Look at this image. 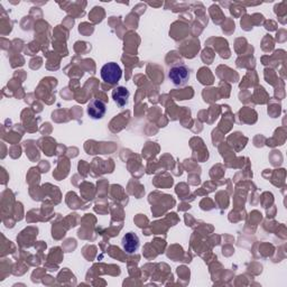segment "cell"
Returning a JSON list of instances; mask_svg holds the SVG:
<instances>
[{"mask_svg":"<svg viewBox=\"0 0 287 287\" xmlns=\"http://www.w3.org/2000/svg\"><path fill=\"white\" fill-rule=\"evenodd\" d=\"M129 95H131L129 90L127 88H124V86H118L117 89L112 91V99L120 108L124 107L128 104Z\"/></svg>","mask_w":287,"mask_h":287,"instance_id":"obj_5","label":"cell"},{"mask_svg":"<svg viewBox=\"0 0 287 287\" xmlns=\"http://www.w3.org/2000/svg\"><path fill=\"white\" fill-rule=\"evenodd\" d=\"M101 78L106 83L109 84H117L122 77V70L115 62H110L105 64L101 68Z\"/></svg>","mask_w":287,"mask_h":287,"instance_id":"obj_2","label":"cell"},{"mask_svg":"<svg viewBox=\"0 0 287 287\" xmlns=\"http://www.w3.org/2000/svg\"><path fill=\"white\" fill-rule=\"evenodd\" d=\"M169 79L176 86L185 85L189 80V69L184 63H175L169 70Z\"/></svg>","mask_w":287,"mask_h":287,"instance_id":"obj_1","label":"cell"},{"mask_svg":"<svg viewBox=\"0 0 287 287\" xmlns=\"http://www.w3.org/2000/svg\"><path fill=\"white\" fill-rule=\"evenodd\" d=\"M106 111H107L106 104L99 99H92L88 104V108H86L88 115L92 119H95V120L104 118V116L106 115Z\"/></svg>","mask_w":287,"mask_h":287,"instance_id":"obj_3","label":"cell"},{"mask_svg":"<svg viewBox=\"0 0 287 287\" xmlns=\"http://www.w3.org/2000/svg\"><path fill=\"white\" fill-rule=\"evenodd\" d=\"M121 245L124 249V251L128 253H134L135 251H137L139 247V238L136 234H134V232H128V234L123 236Z\"/></svg>","mask_w":287,"mask_h":287,"instance_id":"obj_4","label":"cell"}]
</instances>
